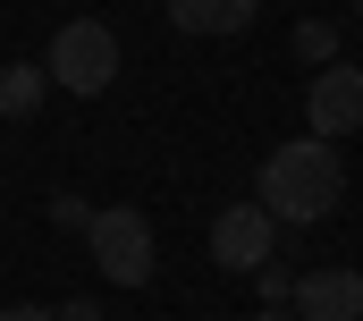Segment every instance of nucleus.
<instances>
[{
    "instance_id": "4",
    "label": "nucleus",
    "mask_w": 363,
    "mask_h": 321,
    "mask_svg": "<svg viewBox=\"0 0 363 321\" xmlns=\"http://www.w3.org/2000/svg\"><path fill=\"white\" fill-rule=\"evenodd\" d=\"M271 254H279V220L262 203H228V212L211 220V262H220V271L254 279V271H271Z\"/></svg>"
},
{
    "instance_id": "12",
    "label": "nucleus",
    "mask_w": 363,
    "mask_h": 321,
    "mask_svg": "<svg viewBox=\"0 0 363 321\" xmlns=\"http://www.w3.org/2000/svg\"><path fill=\"white\" fill-rule=\"evenodd\" d=\"M0 321H60V305H0Z\"/></svg>"
},
{
    "instance_id": "9",
    "label": "nucleus",
    "mask_w": 363,
    "mask_h": 321,
    "mask_svg": "<svg viewBox=\"0 0 363 321\" xmlns=\"http://www.w3.org/2000/svg\"><path fill=\"white\" fill-rule=\"evenodd\" d=\"M296 60H313V68H338V34H330L321 17H304V26H296Z\"/></svg>"
},
{
    "instance_id": "11",
    "label": "nucleus",
    "mask_w": 363,
    "mask_h": 321,
    "mask_svg": "<svg viewBox=\"0 0 363 321\" xmlns=\"http://www.w3.org/2000/svg\"><path fill=\"white\" fill-rule=\"evenodd\" d=\"M254 279H262V305H296V279H287L279 262H271V271H254Z\"/></svg>"
},
{
    "instance_id": "1",
    "label": "nucleus",
    "mask_w": 363,
    "mask_h": 321,
    "mask_svg": "<svg viewBox=\"0 0 363 321\" xmlns=\"http://www.w3.org/2000/svg\"><path fill=\"white\" fill-rule=\"evenodd\" d=\"M262 195V212H271L279 229H313V220H330L338 203H347V169H338V144H321V136H296V144H271L262 160V178H254Z\"/></svg>"
},
{
    "instance_id": "8",
    "label": "nucleus",
    "mask_w": 363,
    "mask_h": 321,
    "mask_svg": "<svg viewBox=\"0 0 363 321\" xmlns=\"http://www.w3.org/2000/svg\"><path fill=\"white\" fill-rule=\"evenodd\" d=\"M43 93H51V68H34V60L0 68V119H34V110H43Z\"/></svg>"
},
{
    "instance_id": "7",
    "label": "nucleus",
    "mask_w": 363,
    "mask_h": 321,
    "mask_svg": "<svg viewBox=\"0 0 363 321\" xmlns=\"http://www.w3.org/2000/svg\"><path fill=\"white\" fill-rule=\"evenodd\" d=\"M178 34H245L262 0H161Z\"/></svg>"
},
{
    "instance_id": "15",
    "label": "nucleus",
    "mask_w": 363,
    "mask_h": 321,
    "mask_svg": "<svg viewBox=\"0 0 363 321\" xmlns=\"http://www.w3.org/2000/svg\"><path fill=\"white\" fill-rule=\"evenodd\" d=\"M355 17H363V0H355Z\"/></svg>"
},
{
    "instance_id": "14",
    "label": "nucleus",
    "mask_w": 363,
    "mask_h": 321,
    "mask_svg": "<svg viewBox=\"0 0 363 321\" xmlns=\"http://www.w3.org/2000/svg\"><path fill=\"white\" fill-rule=\"evenodd\" d=\"M254 321H296V305H287V313H279V305H262V313H254Z\"/></svg>"
},
{
    "instance_id": "3",
    "label": "nucleus",
    "mask_w": 363,
    "mask_h": 321,
    "mask_svg": "<svg viewBox=\"0 0 363 321\" xmlns=\"http://www.w3.org/2000/svg\"><path fill=\"white\" fill-rule=\"evenodd\" d=\"M85 245H93V262H101V279H110V288H144V279L161 271V254H152V220H144L135 203L93 212Z\"/></svg>"
},
{
    "instance_id": "5",
    "label": "nucleus",
    "mask_w": 363,
    "mask_h": 321,
    "mask_svg": "<svg viewBox=\"0 0 363 321\" xmlns=\"http://www.w3.org/2000/svg\"><path fill=\"white\" fill-rule=\"evenodd\" d=\"M304 119H313V136L321 144H338V136H355L363 127V68H313V93H304Z\"/></svg>"
},
{
    "instance_id": "6",
    "label": "nucleus",
    "mask_w": 363,
    "mask_h": 321,
    "mask_svg": "<svg viewBox=\"0 0 363 321\" xmlns=\"http://www.w3.org/2000/svg\"><path fill=\"white\" fill-rule=\"evenodd\" d=\"M296 321H363V271L330 262L296 279Z\"/></svg>"
},
{
    "instance_id": "2",
    "label": "nucleus",
    "mask_w": 363,
    "mask_h": 321,
    "mask_svg": "<svg viewBox=\"0 0 363 321\" xmlns=\"http://www.w3.org/2000/svg\"><path fill=\"white\" fill-rule=\"evenodd\" d=\"M43 68H51L60 93H110V85H118V34H110L101 17H68V26L51 34Z\"/></svg>"
},
{
    "instance_id": "13",
    "label": "nucleus",
    "mask_w": 363,
    "mask_h": 321,
    "mask_svg": "<svg viewBox=\"0 0 363 321\" xmlns=\"http://www.w3.org/2000/svg\"><path fill=\"white\" fill-rule=\"evenodd\" d=\"M60 321H101V305H85V296H77V305H60Z\"/></svg>"
},
{
    "instance_id": "10",
    "label": "nucleus",
    "mask_w": 363,
    "mask_h": 321,
    "mask_svg": "<svg viewBox=\"0 0 363 321\" xmlns=\"http://www.w3.org/2000/svg\"><path fill=\"white\" fill-rule=\"evenodd\" d=\"M51 220H60V229H93V203H77V195H51Z\"/></svg>"
}]
</instances>
